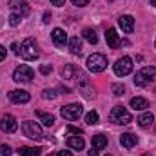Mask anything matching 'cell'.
I'll return each mask as SVG.
<instances>
[{
  "label": "cell",
  "instance_id": "6da1fadb",
  "mask_svg": "<svg viewBox=\"0 0 156 156\" xmlns=\"http://www.w3.org/2000/svg\"><path fill=\"white\" fill-rule=\"evenodd\" d=\"M154 80H156V67L154 66H147V67H144V69H140V71L136 73L134 83H136L138 87H145V85L153 83Z\"/></svg>",
  "mask_w": 156,
  "mask_h": 156
},
{
  "label": "cell",
  "instance_id": "7a4b0ae2",
  "mask_svg": "<svg viewBox=\"0 0 156 156\" xmlns=\"http://www.w3.org/2000/svg\"><path fill=\"white\" fill-rule=\"evenodd\" d=\"M38 47H37V42L35 38H26L22 44H20V56L24 60H37L38 58Z\"/></svg>",
  "mask_w": 156,
  "mask_h": 156
},
{
  "label": "cell",
  "instance_id": "3957f363",
  "mask_svg": "<svg viewBox=\"0 0 156 156\" xmlns=\"http://www.w3.org/2000/svg\"><path fill=\"white\" fill-rule=\"evenodd\" d=\"M109 122L127 125V123L133 122V116H131V113H129L123 105H116V107H113V111L109 113Z\"/></svg>",
  "mask_w": 156,
  "mask_h": 156
},
{
  "label": "cell",
  "instance_id": "277c9868",
  "mask_svg": "<svg viewBox=\"0 0 156 156\" xmlns=\"http://www.w3.org/2000/svg\"><path fill=\"white\" fill-rule=\"evenodd\" d=\"M87 69L93 73H102L107 69V58L100 53H94L87 58Z\"/></svg>",
  "mask_w": 156,
  "mask_h": 156
},
{
  "label": "cell",
  "instance_id": "5b68a950",
  "mask_svg": "<svg viewBox=\"0 0 156 156\" xmlns=\"http://www.w3.org/2000/svg\"><path fill=\"white\" fill-rule=\"evenodd\" d=\"M33 78H35V71H33L29 66H26V64L18 66V67L13 71V80L18 82V83H27V82H31Z\"/></svg>",
  "mask_w": 156,
  "mask_h": 156
},
{
  "label": "cell",
  "instance_id": "8992f818",
  "mask_svg": "<svg viewBox=\"0 0 156 156\" xmlns=\"http://www.w3.org/2000/svg\"><path fill=\"white\" fill-rule=\"evenodd\" d=\"M60 115L64 120H69V122H75L83 115V107L82 104H69V105H64L60 109Z\"/></svg>",
  "mask_w": 156,
  "mask_h": 156
},
{
  "label": "cell",
  "instance_id": "52a82bcc",
  "mask_svg": "<svg viewBox=\"0 0 156 156\" xmlns=\"http://www.w3.org/2000/svg\"><path fill=\"white\" fill-rule=\"evenodd\" d=\"M113 69H115L116 76H127L133 71V60L129 56H122V58H118L116 62H115Z\"/></svg>",
  "mask_w": 156,
  "mask_h": 156
},
{
  "label": "cell",
  "instance_id": "ba28073f",
  "mask_svg": "<svg viewBox=\"0 0 156 156\" xmlns=\"http://www.w3.org/2000/svg\"><path fill=\"white\" fill-rule=\"evenodd\" d=\"M22 133L24 136L31 138V140H42V127H40L37 122H24L22 123Z\"/></svg>",
  "mask_w": 156,
  "mask_h": 156
},
{
  "label": "cell",
  "instance_id": "9c48e42d",
  "mask_svg": "<svg viewBox=\"0 0 156 156\" xmlns=\"http://www.w3.org/2000/svg\"><path fill=\"white\" fill-rule=\"evenodd\" d=\"M9 9L15 15L22 16V18L29 16V13H31V7H29V4L26 0H9Z\"/></svg>",
  "mask_w": 156,
  "mask_h": 156
},
{
  "label": "cell",
  "instance_id": "30bf717a",
  "mask_svg": "<svg viewBox=\"0 0 156 156\" xmlns=\"http://www.w3.org/2000/svg\"><path fill=\"white\" fill-rule=\"evenodd\" d=\"M0 129L4 131V133H16V129H18V122H16V118L13 116V115H4L2 116V122H0Z\"/></svg>",
  "mask_w": 156,
  "mask_h": 156
},
{
  "label": "cell",
  "instance_id": "8fae6325",
  "mask_svg": "<svg viewBox=\"0 0 156 156\" xmlns=\"http://www.w3.org/2000/svg\"><path fill=\"white\" fill-rule=\"evenodd\" d=\"M9 100H11L13 104H27V102L31 100V96H29V93L24 91V89H13V91L9 93Z\"/></svg>",
  "mask_w": 156,
  "mask_h": 156
},
{
  "label": "cell",
  "instance_id": "7c38bea8",
  "mask_svg": "<svg viewBox=\"0 0 156 156\" xmlns=\"http://www.w3.org/2000/svg\"><path fill=\"white\" fill-rule=\"evenodd\" d=\"M51 38H53V42H55V45H56V47H60V49H62V47H66V45H67V42H69V40H67V33H66L64 29H60V27H55V29H53Z\"/></svg>",
  "mask_w": 156,
  "mask_h": 156
},
{
  "label": "cell",
  "instance_id": "4fadbf2b",
  "mask_svg": "<svg viewBox=\"0 0 156 156\" xmlns=\"http://www.w3.org/2000/svg\"><path fill=\"white\" fill-rule=\"evenodd\" d=\"M118 26L122 27L123 33H133V29H134V18L131 15H122L118 18Z\"/></svg>",
  "mask_w": 156,
  "mask_h": 156
},
{
  "label": "cell",
  "instance_id": "5bb4252c",
  "mask_svg": "<svg viewBox=\"0 0 156 156\" xmlns=\"http://www.w3.org/2000/svg\"><path fill=\"white\" fill-rule=\"evenodd\" d=\"M105 42H107V45H109L111 49H118V47H120V37L116 35V31H115L113 27H109V29L105 31Z\"/></svg>",
  "mask_w": 156,
  "mask_h": 156
},
{
  "label": "cell",
  "instance_id": "9a60e30c",
  "mask_svg": "<svg viewBox=\"0 0 156 156\" xmlns=\"http://www.w3.org/2000/svg\"><path fill=\"white\" fill-rule=\"evenodd\" d=\"M120 144H122L125 149H133V147L138 144V138H136L134 134H131V133H123V134L120 136Z\"/></svg>",
  "mask_w": 156,
  "mask_h": 156
},
{
  "label": "cell",
  "instance_id": "2e32d148",
  "mask_svg": "<svg viewBox=\"0 0 156 156\" xmlns=\"http://www.w3.org/2000/svg\"><path fill=\"white\" fill-rule=\"evenodd\" d=\"M76 76H82V73H80V69H78L76 66H73V64H67V66L62 69V78H66V80H71V78H76Z\"/></svg>",
  "mask_w": 156,
  "mask_h": 156
},
{
  "label": "cell",
  "instance_id": "e0dca14e",
  "mask_svg": "<svg viewBox=\"0 0 156 156\" xmlns=\"http://www.w3.org/2000/svg\"><path fill=\"white\" fill-rule=\"evenodd\" d=\"M131 107L134 111H145L149 107V102L144 96H134V98H131Z\"/></svg>",
  "mask_w": 156,
  "mask_h": 156
},
{
  "label": "cell",
  "instance_id": "ac0fdd59",
  "mask_svg": "<svg viewBox=\"0 0 156 156\" xmlns=\"http://www.w3.org/2000/svg\"><path fill=\"white\" fill-rule=\"evenodd\" d=\"M67 145H69L71 149H75V151H82L83 145H85V142H83V138H82L80 134H75V136H69V138H67Z\"/></svg>",
  "mask_w": 156,
  "mask_h": 156
},
{
  "label": "cell",
  "instance_id": "d6986e66",
  "mask_svg": "<svg viewBox=\"0 0 156 156\" xmlns=\"http://www.w3.org/2000/svg\"><path fill=\"white\" fill-rule=\"evenodd\" d=\"M105 147H107V136L105 134H94L93 136V149L102 151Z\"/></svg>",
  "mask_w": 156,
  "mask_h": 156
},
{
  "label": "cell",
  "instance_id": "ffe728a7",
  "mask_svg": "<svg viewBox=\"0 0 156 156\" xmlns=\"http://www.w3.org/2000/svg\"><path fill=\"white\" fill-rule=\"evenodd\" d=\"M67 44H69V51H71L73 55H80V53H82V40L78 38V37H73Z\"/></svg>",
  "mask_w": 156,
  "mask_h": 156
},
{
  "label": "cell",
  "instance_id": "44dd1931",
  "mask_svg": "<svg viewBox=\"0 0 156 156\" xmlns=\"http://www.w3.org/2000/svg\"><path fill=\"white\" fill-rule=\"evenodd\" d=\"M42 149L40 147H20L18 149V156H40Z\"/></svg>",
  "mask_w": 156,
  "mask_h": 156
},
{
  "label": "cell",
  "instance_id": "7402d4cb",
  "mask_svg": "<svg viewBox=\"0 0 156 156\" xmlns=\"http://www.w3.org/2000/svg\"><path fill=\"white\" fill-rule=\"evenodd\" d=\"M37 116L38 120L45 125V127H51L53 123H55V116L53 115H49V113H42V111H37Z\"/></svg>",
  "mask_w": 156,
  "mask_h": 156
},
{
  "label": "cell",
  "instance_id": "603a6c76",
  "mask_svg": "<svg viewBox=\"0 0 156 156\" xmlns=\"http://www.w3.org/2000/svg\"><path fill=\"white\" fill-rule=\"evenodd\" d=\"M153 122H154V116L151 113H144L142 116L138 118V125L140 127H149V125H153Z\"/></svg>",
  "mask_w": 156,
  "mask_h": 156
},
{
  "label": "cell",
  "instance_id": "cb8c5ba5",
  "mask_svg": "<svg viewBox=\"0 0 156 156\" xmlns=\"http://www.w3.org/2000/svg\"><path fill=\"white\" fill-rule=\"evenodd\" d=\"M82 35H83V38L87 40L91 45H94V44L98 42V37H96V33H94L93 29H89V27H87V29H83V33H82Z\"/></svg>",
  "mask_w": 156,
  "mask_h": 156
},
{
  "label": "cell",
  "instance_id": "d4e9b609",
  "mask_svg": "<svg viewBox=\"0 0 156 156\" xmlns=\"http://www.w3.org/2000/svg\"><path fill=\"white\" fill-rule=\"evenodd\" d=\"M98 122H100V116H98L96 111H91V113L85 115V123H87V125H96Z\"/></svg>",
  "mask_w": 156,
  "mask_h": 156
},
{
  "label": "cell",
  "instance_id": "484cf974",
  "mask_svg": "<svg viewBox=\"0 0 156 156\" xmlns=\"http://www.w3.org/2000/svg\"><path fill=\"white\" fill-rule=\"evenodd\" d=\"M113 93H115L116 96L125 94V85H123V83H113Z\"/></svg>",
  "mask_w": 156,
  "mask_h": 156
},
{
  "label": "cell",
  "instance_id": "4316f807",
  "mask_svg": "<svg viewBox=\"0 0 156 156\" xmlns=\"http://www.w3.org/2000/svg\"><path fill=\"white\" fill-rule=\"evenodd\" d=\"M11 154H13L11 147L5 145V144H0V156H11Z\"/></svg>",
  "mask_w": 156,
  "mask_h": 156
},
{
  "label": "cell",
  "instance_id": "83f0119b",
  "mask_svg": "<svg viewBox=\"0 0 156 156\" xmlns=\"http://www.w3.org/2000/svg\"><path fill=\"white\" fill-rule=\"evenodd\" d=\"M20 18H22V16H18V15H15V13H11V16H9V26H13V27H16V26L20 24Z\"/></svg>",
  "mask_w": 156,
  "mask_h": 156
},
{
  "label": "cell",
  "instance_id": "f1b7e54d",
  "mask_svg": "<svg viewBox=\"0 0 156 156\" xmlns=\"http://www.w3.org/2000/svg\"><path fill=\"white\" fill-rule=\"evenodd\" d=\"M42 96H44V98H56V93L51 91V89H44V91H42Z\"/></svg>",
  "mask_w": 156,
  "mask_h": 156
},
{
  "label": "cell",
  "instance_id": "f546056e",
  "mask_svg": "<svg viewBox=\"0 0 156 156\" xmlns=\"http://www.w3.org/2000/svg\"><path fill=\"white\" fill-rule=\"evenodd\" d=\"M51 71H53V67H51V66H47V64H44V66L40 67V73H42V75H49Z\"/></svg>",
  "mask_w": 156,
  "mask_h": 156
},
{
  "label": "cell",
  "instance_id": "4dcf8cb0",
  "mask_svg": "<svg viewBox=\"0 0 156 156\" xmlns=\"http://www.w3.org/2000/svg\"><path fill=\"white\" fill-rule=\"evenodd\" d=\"M87 4H89V0H73V5H76V7H83Z\"/></svg>",
  "mask_w": 156,
  "mask_h": 156
},
{
  "label": "cell",
  "instance_id": "1f68e13d",
  "mask_svg": "<svg viewBox=\"0 0 156 156\" xmlns=\"http://www.w3.org/2000/svg\"><path fill=\"white\" fill-rule=\"evenodd\" d=\"M11 49H13V53H15V55H20V45H18L16 42H13V44H11Z\"/></svg>",
  "mask_w": 156,
  "mask_h": 156
},
{
  "label": "cell",
  "instance_id": "d6a6232c",
  "mask_svg": "<svg viewBox=\"0 0 156 156\" xmlns=\"http://www.w3.org/2000/svg\"><path fill=\"white\" fill-rule=\"evenodd\" d=\"M5 55H7V49H5L4 45H0V62L5 60Z\"/></svg>",
  "mask_w": 156,
  "mask_h": 156
},
{
  "label": "cell",
  "instance_id": "836d02e7",
  "mask_svg": "<svg viewBox=\"0 0 156 156\" xmlns=\"http://www.w3.org/2000/svg\"><path fill=\"white\" fill-rule=\"evenodd\" d=\"M53 5H56V7H62L64 4H66V0H49Z\"/></svg>",
  "mask_w": 156,
  "mask_h": 156
},
{
  "label": "cell",
  "instance_id": "e575fe53",
  "mask_svg": "<svg viewBox=\"0 0 156 156\" xmlns=\"http://www.w3.org/2000/svg\"><path fill=\"white\" fill-rule=\"evenodd\" d=\"M49 22H51V13L45 11V13H44V24H49Z\"/></svg>",
  "mask_w": 156,
  "mask_h": 156
},
{
  "label": "cell",
  "instance_id": "d590c367",
  "mask_svg": "<svg viewBox=\"0 0 156 156\" xmlns=\"http://www.w3.org/2000/svg\"><path fill=\"white\" fill-rule=\"evenodd\" d=\"M69 133H73V134H82V131L76 129V127H69Z\"/></svg>",
  "mask_w": 156,
  "mask_h": 156
},
{
  "label": "cell",
  "instance_id": "8d00e7d4",
  "mask_svg": "<svg viewBox=\"0 0 156 156\" xmlns=\"http://www.w3.org/2000/svg\"><path fill=\"white\" fill-rule=\"evenodd\" d=\"M56 156H73V154H71L69 151H58V153H56Z\"/></svg>",
  "mask_w": 156,
  "mask_h": 156
},
{
  "label": "cell",
  "instance_id": "74e56055",
  "mask_svg": "<svg viewBox=\"0 0 156 156\" xmlns=\"http://www.w3.org/2000/svg\"><path fill=\"white\" fill-rule=\"evenodd\" d=\"M87 156H98V151H96V149H91V151H89V154Z\"/></svg>",
  "mask_w": 156,
  "mask_h": 156
},
{
  "label": "cell",
  "instance_id": "f35d334b",
  "mask_svg": "<svg viewBox=\"0 0 156 156\" xmlns=\"http://www.w3.org/2000/svg\"><path fill=\"white\" fill-rule=\"evenodd\" d=\"M149 2H151V5H154L156 7V0H149Z\"/></svg>",
  "mask_w": 156,
  "mask_h": 156
},
{
  "label": "cell",
  "instance_id": "ab89813d",
  "mask_svg": "<svg viewBox=\"0 0 156 156\" xmlns=\"http://www.w3.org/2000/svg\"><path fill=\"white\" fill-rule=\"evenodd\" d=\"M142 156H151V154H142Z\"/></svg>",
  "mask_w": 156,
  "mask_h": 156
},
{
  "label": "cell",
  "instance_id": "60d3db41",
  "mask_svg": "<svg viewBox=\"0 0 156 156\" xmlns=\"http://www.w3.org/2000/svg\"><path fill=\"white\" fill-rule=\"evenodd\" d=\"M105 156H111V154H105Z\"/></svg>",
  "mask_w": 156,
  "mask_h": 156
}]
</instances>
